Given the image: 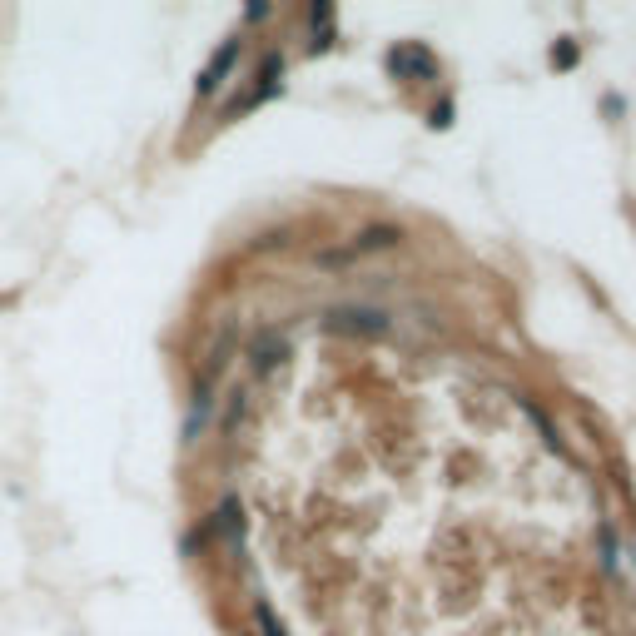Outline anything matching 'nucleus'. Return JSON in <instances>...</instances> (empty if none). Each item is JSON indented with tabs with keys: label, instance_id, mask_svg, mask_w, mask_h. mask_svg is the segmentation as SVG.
Here are the masks:
<instances>
[{
	"label": "nucleus",
	"instance_id": "1",
	"mask_svg": "<svg viewBox=\"0 0 636 636\" xmlns=\"http://www.w3.org/2000/svg\"><path fill=\"white\" fill-rule=\"evenodd\" d=\"M388 70H393V75L428 80V75H433V55H428V51H418V45H398V51L388 55Z\"/></svg>",
	"mask_w": 636,
	"mask_h": 636
},
{
	"label": "nucleus",
	"instance_id": "2",
	"mask_svg": "<svg viewBox=\"0 0 636 636\" xmlns=\"http://www.w3.org/2000/svg\"><path fill=\"white\" fill-rule=\"evenodd\" d=\"M398 229H388V224H373V229H363L358 239H353L349 244V254H373V249H393V244H398Z\"/></svg>",
	"mask_w": 636,
	"mask_h": 636
},
{
	"label": "nucleus",
	"instance_id": "3",
	"mask_svg": "<svg viewBox=\"0 0 636 636\" xmlns=\"http://www.w3.org/2000/svg\"><path fill=\"white\" fill-rule=\"evenodd\" d=\"M338 324L343 328H363V334H388V313H378V309H343L338 313Z\"/></svg>",
	"mask_w": 636,
	"mask_h": 636
},
{
	"label": "nucleus",
	"instance_id": "4",
	"mask_svg": "<svg viewBox=\"0 0 636 636\" xmlns=\"http://www.w3.org/2000/svg\"><path fill=\"white\" fill-rule=\"evenodd\" d=\"M234 55H239V40H229L224 51H219V55H214V60H209V70H204V75H200V95H209V90L219 85V80H224V70H229V65H234Z\"/></svg>",
	"mask_w": 636,
	"mask_h": 636
},
{
	"label": "nucleus",
	"instance_id": "5",
	"mask_svg": "<svg viewBox=\"0 0 636 636\" xmlns=\"http://www.w3.org/2000/svg\"><path fill=\"white\" fill-rule=\"evenodd\" d=\"M274 358H284V343H274V338H263L259 349H254V363H259V368H269Z\"/></svg>",
	"mask_w": 636,
	"mask_h": 636
}]
</instances>
